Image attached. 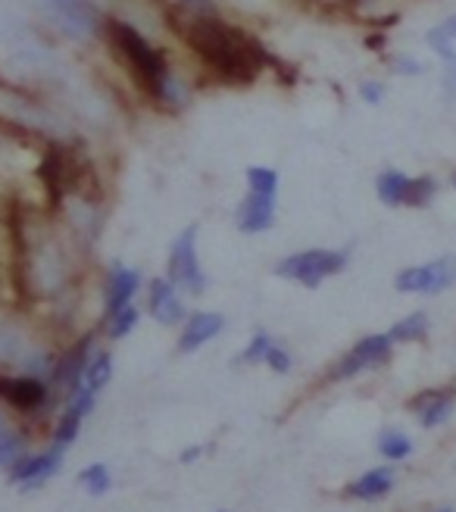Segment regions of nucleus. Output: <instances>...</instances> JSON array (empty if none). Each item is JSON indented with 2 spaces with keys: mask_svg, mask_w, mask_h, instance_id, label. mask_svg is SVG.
Listing matches in <instances>:
<instances>
[{
  "mask_svg": "<svg viewBox=\"0 0 456 512\" xmlns=\"http://www.w3.org/2000/svg\"><path fill=\"white\" fill-rule=\"evenodd\" d=\"M269 347H272V341H269V335H260L250 341V347L244 350V363H266V353H269Z\"/></svg>",
  "mask_w": 456,
  "mask_h": 512,
  "instance_id": "c85d7f7f",
  "label": "nucleus"
},
{
  "mask_svg": "<svg viewBox=\"0 0 456 512\" xmlns=\"http://www.w3.org/2000/svg\"><path fill=\"white\" fill-rule=\"evenodd\" d=\"M179 10H188V13H213L210 10V0H175Z\"/></svg>",
  "mask_w": 456,
  "mask_h": 512,
  "instance_id": "473e14b6",
  "label": "nucleus"
},
{
  "mask_svg": "<svg viewBox=\"0 0 456 512\" xmlns=\"http://www.w3.org/2000/svg\"><path fill=\"white\" fill-rule=\"evenodd\" d=\"M425 335H428V316L425 313H413L391 328V341H422Z\"/></svg>",
  "mask_w": 456,
  "mask_h": 512,
  "instance_id": "412c9836",
  "label": "nucleus"
},
{
  "mask_svg": "<svg viewBox=\"0 0 456 512\" xmlns=\"http://www.w3.org/2000/svg\"><path fill=\"white\" fill-rule=\"evenodd\" d=\"M44 10L69 38H94L104 29V19L91 0H44Z\"/></svg>",
  "mask_w": 456,
  "mask_h": 512,
  "instance_id": "0eeeda50",
  "label": "nucleus"
},
{
  "mask_svg": "<svg viewBox=\"0 0 456 512\" xmlns=\"http://www.w3.org/2000/svg\"><path fill=\"white\" fill-rule=\"evenodd\" d=\"M444 63H447V69H444V88H447L450 97H456V54L447 57Z\"/></svg>",
  "mask_w": 456,
  "mask_h": 512,
  "instance_id": "2f4dec72",
  "label": "nucleus"
},
{
  "mask_svg": "<svg viewBox=\"0 0 456 512\" xmlns=\"http://www.w3.org/2000/svg\"><path fill=\"white\" fill-rule=\"evenodd\" d=\"M391 335H372V338H363L357 347H353L344 360L338 363L335 369V378H350L363 369H375L391 360Z\"/></svg>",
  "mask_w": 456,
  "mask_h": 512,
  "instance_id": "6e6552de",
  "label": "nucleus"
},
{
  "mask_svg": "<svg viewBox=\"0 0 456 512\" xmlns=\"http://www.w3.org/2000/svg\"><path fill=\"white\" fill-rule=\"evenodd\" d=\"M104 41L110 47L113 60L132 75V82L150 94L157 97L160 104H166V91H169V66H166V57L163 50H157L154 44H150L135 25L122 22V19H104Z\"/></svg>",
  "mask_w": 456,
  "mask_h": 512,
  "instance_id": "f03ea898",
  "label": "nucleus"
},
{
  "mask_svg": "<svg viewBox=\"0 0 456 512\" xmlns=\"http://www.w3.org/2000/svg\"><path fill=\"white\" fill-rule=\"evenodd\" d=\"M360 91H363V100H366V104H372V107L382 104V97H385V85L382 82H366Z\"/></svg>",
  "mask_w": 456,
  "mask_h": 512,
  "instance_id": "7c9ffc66",
  "label": "nucleus"
},
{
  "mask_svg": "<svg viewBox=\"0 0 456 512\" xmlns=\"http://www.w3.org/2000/svg\"><path fill=\"white\" fill-rule=\"evenodd\" d=\"M397 69H400V72H419V66H416L413 60H400Z\"/></svg>",
  "mask_w": 456,
  "mask_h": 512,
  "instance_id": "72a5a7b5",
  "label": "nucleus"
},
{
  "mask_svg": "<svg viewBox=\"0 0 456 512\" xmlns=\"http://www.w3.org/2000/svg\"><path fill=\"white\" fill-rule=\"evenodd\" d=\"M79 425H82V416H79V413H72V409H66V416L60 419V425H57V431H54V441H57L60 447L72 444L75 438H79Z\"/></svg>",
  "mask_w": 456,
  "mask_h": 512,
  "instance_id": "cd10ccee",
  "label": "nucleus"
},
{
  "mask_svg": "<svg viewBox=\"0 0 456 512\" xmlns=\"http://www.w3.org/2000/svg\"><path fill=\"white\" fill-rule=\"evenodd\" d=\"M150 316H154L157 322L163 325H175V322H182L185 316V303L179 300V291H175V285L169 278H154L150 281Z\"/></svg>",
  "mask_w": 456,
  "mask_h": 512,
  "instance_id": "f8f14e48",
  "label": "nucleus"
},
{
  "mask_svg": "<svg viewBox=\"0 0 456 512\" xmlns=\"http://www.w3.org/2000/svg\"><path fill=\"white\" fill-rule=\"evenodd\" d=\"M247 188L275 197V191H278V172H272L266 166H250L247 169Z\"/></svg>",
  "mask_w": 456,
  "mask_h": 512,
  "instance_id": "5701e85b",
  "label": "nucleus"
},
{
  "mask_svg": "<svg viewBox=\"0 0 456 512\" xmlns=\"http://www.w3.org/2000/svg\"><path fill=\"white\" fill-rule=\"evenodd\" d=\"M22 456H25V441L19 438V434H13V431L0 434V466H10L13 469Z\"/></svg>",
  "mask_w": 456,
  "mask_h": 512,
  "instance_id": "393cba45",
  "label": "nucleus"
},
{
  "mask_svg": "<svg viewBox=\"0 0 456 512\" xmlns=\"http://www.w3.org/2000/svg\"><path fill=\"white\" fill-rule=\"evenodd\" d=\"M110 375H113V360H110V353H100V356H94V363H88L85 378H82V388H88V391L97 394V391L110 381Z\"/></svg>",
  "mask_w": 456,
  "mask_h": 512,
  "instance_id": "aec40b11",
  "label": "nucleus"
},
{
  "mask_svg": "<svg viewBox=\"0 0 456 512\" xmlns=\"http://www.w3.org/2000/svg\"><path fill=\"white\" fill-rule=\"evenodd\" d=\"M25 256V288H38L44 294H57L72 272V260L69 250L63 247V241L57 235H38L25 244L22 250Z\"/></svg>",
  "mask_w": 456,
  "mask_h": 512,
  "instance_id": "7ed1b4c3",
  "label": "nucleus"
},
{
  "mask_svg": "<svg viewBox=\"0 0 456 512\" xmlns=\"http://www.w3.org/2000/svg\"><path fill=\"white\" fill-rule=\"evenodd\" d=\"M407 182H410V175H403V172H382V175H378V182H375V191L388 203V207H400Z\"/></svg>",
  "mask_w": 456,
  "mask_h": 512,
  "instance_id": "a211bd4d",
  "label": "nucleus"
},
{
  "mask_svg": "<svg viewBox=\"0 0 456 512\" xmlns=\"http://www.w3.org/2000/svg\"><path fill=\"white\" fill-rule=\"evenodd\" d=\"M225 319L219 313H197L185 322L182 328V338H179V350L182 353H191L197 347H204L207 341H213L219 331H222Z\"/></svg>",
  "mask_w": 456,
  "mask_h": 512,
  "instance_id": "4468645a",
  "label": "nucleus"
},
{
  "mask_svg": "<svg viewBox=\"0 0 456 512\" xmlns=\"http://www.w3.org/2000/svg\"><path fill=\"white\" fill-rule=\"evenodd\" d=\"M7 431V425H4V419H0V434H4Z\"/></svg>",
  "mask_w": 456,
  "mask_h": 512,
  "instance_id": "e433bc0d",
  "label": "nucleus"
},
{
  "mask_svg": "<svg viewBox=\"0 0 456 512\" xmlns=\"http://www.w3.org/2000/svg\"><path fill=\"white\" fill-rule=\"evenodd\" d=\"M110 319V325H107V331H110V338H125L129 331L138 325V310L129 303V306H122L119 313H113V316H107Z\"/></svg>",
  "mask_w": 456,
  "mask_h": 512,
  "instance_id": "a878e982",
  "label": "nucleus"
},
{
  "mask_svg": "<svg viewBox=\"0 0 456 512\" xmlns=\"http://www.w3.org/2000/svg\"><path fill=\"white\" fill-rule=\"evenodd\" d=\"M438 512H453V509H438Z\"/></svg>",
  "mask_w": 456,
  "mask_h": 512,
  "instance_id": "4c0bfd02",
  "label": "nucleus"
},
{
  "mask_svg": "<svg viewBox=\"0 0 456 512\" xmlns=\"http://www.w3.org/2000/svg\"><path fill=\"white\" fill-rule=\"evenodd\" d=\"M438 185L432 175H422V178H410L407 188H403V200L400 207H428V200L435 197Z\"/></svg>",
  "mask_w": 456,
  "mask_h": 512,
  "instance_id": "f3484780",
  "label": "nucleus"
},
{
  "mask_svg": "<svg viewBox=\"0 0 456 512\" xmlns=\"http://www.w3.org/2000/svg\"><path fill=\"white\" fill-rule=\"evenodd\" d=\"M266 363L275 369V372H288L291 369V356H288V350H282V347H269V353H266Z\"/></svg>",
  "mask_w": 456,
  "mask_h": 512,
  "instance_id": "c756f323",
  "label": "nucleus"
},
{
  "mask_svg": "<svg viewBox=\"0 0 456 512\" xmlns=\"http://www.w3.org/2000/svg\"><path fill=\"white\" fill-rule=\"evenodd\" d=\"M197 456H200V447H191V450H188V453H185L182 459H185V463H194Z\"/></svg>",
  "mask_w": 456,
  "mask_h": 512,
  "instance_id": "f704fd0d",
  "label": "nucleus"
},
{
  "mask_svg": "<svg viewBox=\"0 0 456 512\" xmlns=\"http://www.w3.org/2000/svg\"><path fill=\"white\" fill-rule=\"evenodd\" d=\"M79 484L88 491V494H94V497H100V494H107L110 491V472H107V466H88L82 475H79Z\"/></svg>",
  "mask_w": 456,
  "mask_h": 512,
  "instance_id": "b1692460",
  "label": "nucleus"
},
{
  "mask_svg": "<svg viewBox=\"0 0 456 512\" xmlns=\"http://www.w3.org/2000/svg\"><path fill=\"white\" fill-rule=\"evenodd\" d=\"M456 285V256H441V260L428 266H413L403 269L394 278V288L403 294H441Z\"/></svg>",
  "mask_w": 456,
  "mask_h": 512,
  "instance_id": "423d86ee",
  "label": "nucleus"
},
{
  "mask_svg": "<svg viewBox=\"0 0 456 512\" xmlns=\"http://www.w3.org/2000/svg\"><path fill=\"white\" fill-rule=\"evenodd\" d=\"M0 397L10 406L22 409V413H35L47 403V384L38 375H22V378H0Z\"/></svg>",
  "mask_w": 456,
  "mask_h": 512,
  "instance_id": "9d476101",
  "label": "nucleus"
},
{
  "mask_svg": "<svg viewBox=\"0 0 456 512\" xmlns=\"http://www.w3.org/2000/svg\"><path fill=\"white\" fill-rule=\"evenodd\" d=\"M425 41L432 44L438 54H441V60H447V57H453L456 50H453V41H456V16H450V19H444L438 29H432L425 35Z\"/></svg>",
  "mask_w": 456,
  "mask_h": 512,
  "instance_id": "4be33fe9",
  "label": "nucleus"
},
{
  "mask_svg": "<svg viewBox=\"0 0 456 512\" xmlns=\"http://www.w3.org/2000/svg\"><path fill=\"white\" fill-rule=\"evenodd\" d=\"M63 466V447L57 444L54 450H47L41 456H22L10 472V481L19 484L25 491H35L41 484Z\"/></svg>",
  "mask_w": 456,
  "mask_h": 512,
  "instance_id": "1a4fd4ad",
  "label": "nucleus"
},
{
  "mask_svg": "<svg viewBox=\"0 0 456 512\" xmlns=\"http://www.w3.org/2000/svg\"><path fill=\"white\" fill-rule=\"evenodd\" d=\"M191 54L204 63L213 75L232 85H247L266 69L269 57L263 44L247 35L241 25L225 22L213 13H188L179 10V29Z\"/></svg>",
  "mask_w": 456,
  "mask_h": 512,
  "instance_id": "f257e3e1",
  "label": "nucleus"
},
{
  "mask_svg": "<svg viewBox=\"0 0 456 512\" xmlns=\"http://www.w3.org/2000/svg\"><path fill=\"white\" fill-rule=\"evenodd\" d=\"M378 450H382V456H388V459H403V456L413 453V441L403 431L385 428L382 434H378Z\"/></svg>",
  "mask_w": 456,
  "mask_h": 512,
  "instance_id": "6ab92c4d",
  "label": "nucleus"
},
{
  "mask_svg": "<svg viewBox=\"0 0 456 512\" xmlns=\"http://www.w3.org/2000/svg\"><path fill=\"white\" fill-rule=\"evenodd\" d=\"M453 188H456V175H453Z\"/></svg>",
  "mask_w": 456,
  "mask_h": 512,
  "instance_id": "58836bf2",
  "label": "nucleus"
},
{
  "mask_svg": "<svg viewBox=\"0 0 456 512\" xmlns=\"http://www.w3.org/2000/svg\"><path fill=\"white\" fill-rule=\"evenodd\" d=\"M394 488V472L391 469H372L360 481H353L347 494L357 500H382Z\"/></svg>",
  "mask_w": 456,
  "mask_h": 512,
  "instance_id": "dca6fc26",
  "label": "nucleus"
},
{
  "mask_svg": "<svg viewBox=\"0 0 456 512\" xmlns=\"http://www.w3.org/2000/svg\"><path fill=\"white\" fill-rule=\"evenodd\" d=\"M344 266H347L344 250H300L278 263L275 272L288 281H297L303 288H316L328 275H338Z\"/></svg>",
  "mask_w": 456,
  "mask_h": 512,
  "instance_id": "20e7f679",
  "label": "nucleus"
},
{
  "mask_svg": "<svg viewBox=\"0 0 456 512\" xmlns=\"http://www.w3.org/2000/svg\"><path fill=\"white\" fill-rule=\"evenodd\" d=\"M22 356V341L10 325H0V363H16Z\"/></svg>",
  "mask_w": 456,
  "mask_h": 512,
  "instance_id": "bb28decb",
  "label": "nucleus"
},
{
  "mask_svg": "<svg viewBox=\"0 0 456 512\" xmlns=\"http://www.w3.org/2000/svg\"><path fill=\"white\" fill-rule=\"evenodd\" d=\"M275 219V197L272 194H260V191H247V197L241 200L238 210V228L244 235H260L272 225Z\"/></svg>",
  "mask_w": 456,
  "mask_h": 512,
  "instance_id": "9b49d317",
  "label": "nucleus"
},
{
  "mask_svg": "<svg viewBox=\"0 0 456 512\" xmlns=\"http://www.w3.org/2000/svg\"><path fill=\"white\" fill-rule=\"evenodd\" d=\"M410 406L419 413L425 428H435V425L450 419V413H453V394L450 391H425Z\"/></svg>",
  "mask_w": 456,
  "mask_h": 512,
  "instance_id": "2eb2a0df",
  "label": "nucleus"
},
{
  "mask_svg": "<svg viewBox=\"0 0 456 512\" xmlns=\"http://www.w3.org/2000/svg\"><path fill=\"white\" fill-rule=\"evenodd\" d=\"M0 272H4V250H0Z\"/></svg>",
  "mask_w": 456,
  "mask_h": 512,
  "instance_id": "c9c22d12",
  "label": "nucleus"
},
{
  "mask_svg": "<svg viewBox=\"0 0 456 512\" xmlns=\"http://www.w3.org/2000/svg\"><path fill=\"white\" fill-rule=\"evenodd\" d=\"M138 288H141V272L116 266L107 278V316L119 313L122 306H129Z\"/></svg>",
  "mask_w": 456,
  "mask_h": 512,
  "instance_id": "ddd939ff",
  "label": "nucleus"
},
{
  "mask_svg": "<svg viewBox=\"0 0 456 512\" xmlns=\"http://www.w3.org/2000/svg\"><path fill=\"white\" fill-rule=\"evenodd\" d=\"M169 281L185 288L188 294H204L207 291V275L197 263V225H188L185 232L172 241L169 250Z\"/></svg>",
  "mask_w": 456,
  "mask_h": 512,
  "instance_id": "39448f33",
  "label": "nucleus"
}]
</instances>
